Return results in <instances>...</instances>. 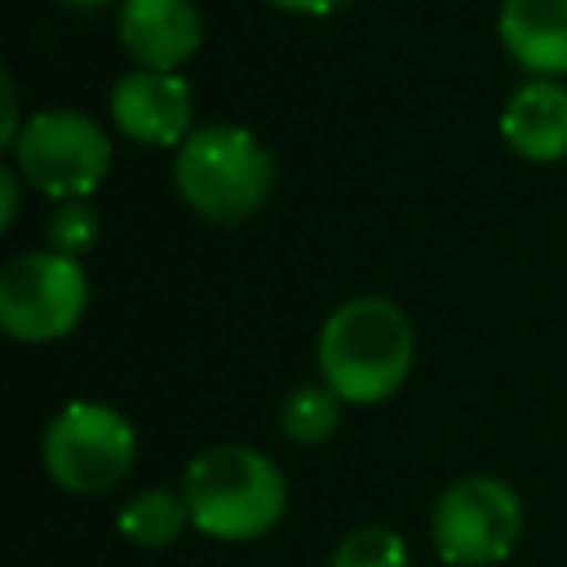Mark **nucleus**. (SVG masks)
I'll list each match as a JSON object with an SVG mask.
<instances>
[{"label":"nucleus","mask_w":567,"mask_h":567,"mask_svg":"<svg viewBox=\"0 0 567 567\" xmlns=\"http://www.w3.org/2000/svg\"><path fill=\"white\" fill-rule=\"evenodd\" d=\"M523 536V501L496 474L447 483L430 509V540L447 567H496Z\"/></svg>","instance_id":"nucleus-6"},{"label":"nucleus","mask_w":567,"mask_h":567,"mask_svg":"<svg viewBox=\"0 0 567 567\" xmlns=\"http://www.w3.org/2000/svg\"><path fill=\"white\" fill-rule=\"evenodd\" d=\"M58 4H66V9H97V4H106V0H58Z\"/></svg>","instance_id":"nucleus-19"},{"label":"nucleus","mask_w":567,"mask_h":567,"mask_svg":"<svg viewBox=\"0 0 567 567\" xmlns=\"http://www.w3.org/2000/svg\"><path fill=\"white\" fill-rule=\"evenodd\" d=\"M115 523H120V536L133 540L137 549H168V545L182 536V527L190 523V514H186L182 492L146 487V492H137V496L120 509Z\"/></svg>","instance_id":"nucleus-12"},{"label":"nucleus","mask_w":567,"mask_h":567,"mask_svg":"<svg viewBox=\"0 0 567 567\" xmlns=\"http://www.w3.org/2000/svg\"><path fill=\"white\" fill-rule=\"evenodd\" d=\"M319 372L341 394V403L368 408L390 399L416 359V337L408 315L385 297H350L319 328Z\"/></svg>","instance_id":"nucleus-1"},{"label":"nucleus","mask_w":567,"mask_h":567,"mask_svg":"<svg viewBox=\"0 0 567 567\" xmlns=\"http://www.w3.org/2000/svg\"><path fill=\"white\" fill-rule=\"evenodd\" d=\"M0 97H4V120H0V146L4 151H13V142L22 137V115H18V84H13V75H4L0 80Z\"/></svg>","instance_id":"nucleus-16"},{"label":"nucleus","mask_w":567,"mask_h":567,"mask_svg":"<svg viewBox=\"0 0 567 567\" xmlns=\"http://www.w3.org/2000/svg\"><path fill=\"white\" fill-rule=\"evenodd\" d=\"M18 204H22V173L13 164L0 168V226L9 230L18 221Z\"/></svg>","instance_id":"nucleus-17"},{"label":"nucleus","mask_w":567,"mask_h":567,"mask_svg":"<svg viewBox=\"0 0 567 567\" xmlns=\"http://www.w3.org/2000/svg\"><path fill=\"white\" fill-rule=\"evenodd\" d=\"M111 124L142 146H182L195 133V97L177 71L133 66L111 89Z\"/></svg>","instance_id":"nucleus-8"},{"label":"nucleus","mask_w":567,"mask_h":567,"mask_svg":"<svg viewBox=\"0 0 567 567\" xmlns=\"http://www.w3.org/2000/svg\"><path fill=\"white\" fill-rule=\"evenodd\" d=\"M332 567H408V545L399 532L368 523V527H354L337 540Z\"/></svg>","instance_id":"nucleus-14"},{"label":"nucleus","mask_w":567,"mask_h":567,"mask_svg":"<svg viewBox=\"0 0 567 567\" xmlns=\"http://www.w3.org/2000/svg\"><path fill=\"white\" fill-rule=\"evenodd\" d=\"M89 310V275L53 248L18 252L0 270V328L22 346H49L75 332Z\"/></svg>","instance_id":"nucleus-7"},{"label":"nucleus","mask_w":567,"mask_h":567,"mask_svg":"<svg viewBox=\"0 0 567 567\" xmlns=\"http://www.w3.org/2000/svg\"><path fill=\"white\" fill-rule=\"evenodd\" d=\"M341 408L346 403H341V394L328 381H306V385H297V390L284 394V403H279V430L297 447H319V443H328L337 434Z\"/></svg>","instance_id":"nucleus-13"},{"label":"nucleus","mask_w":567,"mask_h":567,"mask_svg":"<svg viewBox=\"0 0 567 567\" xmlns=\"http://www.w3.org/2000/svg\"><path fill=\"white\" fill-rule=\"evenodd\" d=\"M97 226L102 221H97V208L89 199H62L49 217V248L80 261V252H89L97 244Z\"/></svg>","instance_id":"nucleus-15"},{"label":"nucleus","mask_w":567,"mask_h":567,"mask_svg":"<svg viewBox=\"0 0 567 567\" xmlns=\"http://www.w3.org/2000/svg\"><path fill=\"white\" fill-rule=\"evenodd\" d=\"M501 137L532 164L567 159V89L558 80H527L501 106Z\"/></svg>","instance_id":"nucleus-10"},{"label":"nucleus","mask_w":567,"mask_h":567,"mask_svg":"<svg viewBox=\"0 0 567 567\" xmlns=\"http://www.w3.org/2000/svg\"><path fill=\"white\" fill-rule=\"evenodd\" d=\"M496 35L532 80L567 71V0H501Z\"/></svg>","instance_id":"nucleus-11"},{"label":"nucleus","mask_w":567,"mask_h":567,"mask_svg":"<svg viewBox=\"0 0 567 567\" xmlns=\"http://www.w3.org/2000/svg\"><path fill=\"white\" fill-rule=\"evenodd\" d=\"M13 168L22 173L27 186L40 195L62 199H89L106 173H111V137L106 128L71 106H49L35 111L13 142Z\"/></svg>","instance_id":"nucleus-5"},{"label":"nucleus","mask_w":567,"mask_h":567,"mask_svg":"<svg viewBox=\"0 0 567 567\" xmlns=\"http://www.w3.org/2000/svg\"><path fill=\"white\" fill-rule=\"evenodd\" d=\"M182 501L195 532L213 540H257L279 527L288 509V483L266 452L213 443L186 465Z\"/></svg>","instance_id":"nucleus-2"},{"label":"nucleus","mask_w":567,"mask_h":567,"mask_svg":"<svg viewBox=\"0 0 567 567\" xmlns=\"http://www.w3.org/2000/svg\"><path fill=\"white\" fill-rule=\"evenodd\" d=\"M115 31L133 66L146 71H182L204 44V18L190 0H124Z\"/></svg>","instance_id":"nucleus-9"},{"label":"nucleus","mask_w":567,"mask_h":567,"mask_svg":"<svg viewBox=\"0 0 567 567\" xmlns=\"http://www.w3.org/2000/svg\"><path fill=\"white\" fill-rule=\"evenodd\" d=\"M44 470L62 492L102 496L120 487L137 461V430L133 421L97 399H71L44 430Z\"/></svg>","instance_id":"nucleus-4"},{"label":"nucleus","mask_w":567,"mask_h":567,"mask_svg":"<svg viewBox=\"0 0 567 567\" xmlns=\"http://www.w3.org/2000/svg\"><path fill=\"white\" fill-rule=\"evenodd\" d=\"M266 4H275V9H284V13H306V18H323V13L341 9L346 0H266Z\"/></svg>","instance_id":"nucleus-18"},{"label":"nucleus","mask_w":567,"mask_h":567,"mask_svg":"<svg viewBox=\"0 0 567 567\" xmlns=\"http://www.w3.org/2000/svg\"><path fill=\"white\" fill-rule=\"evenodd\" d=\"M173 186L190 213L217 226L248 221L275 190L270 151L230 120L199 124L173 159Z\"/></svg>","instance_id":"nucleus-3"}]
</instances>
